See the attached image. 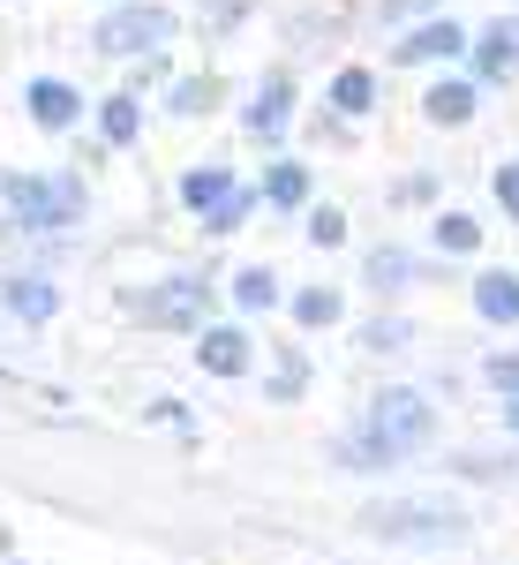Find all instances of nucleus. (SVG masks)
Here are the masks:
<instances>
[{
	"label": "nucleus",
	"instance_id": "nucleus-4",
	"mask_svg": "<svg viewBox=\"0 0 519 565\" xmlns=\"http://www.w3.org/2000/svg\"><path fill=\"white\" fill-rule=\"evenodd\" d=\"M204 302H212L204 279H166V287H143L129 309L143 324H159V332H204Z\"/></svg>",
	"mask_w": 519,
	"mask_h": 565
},
{
	"label": "nucleus",
	"instance_id": "nucleus-1",
	"mask_svg": "<svg viewBox=\"0 0 519 565\" xmlns=\"http://www.w3.org/2000/svg\"><path fill=\"white\" fill-rule=\"evenodd\" d=\"M430 437H436V407L414 385H391V392H377L369 415L346 430L339 460L354 468V476H377V468H399L407 452H422Z\"/></svg>",
	"mask_w": 519,
	"mask_h": 565
},
{
	"label": "nucleus",
	"instance_id": "nucleus-21",
	"mask_svg": "<svg viewBox=\"0 0 519 565\" xmlns=\"http://www.w3.org/2000/svg\"><path fill=\"white\" fill-rule=\"evenodd\" d=\"M218 106V76H181L173 84V114H212Z\"/></svg>",
	"mask_w": 519,
	"mask_h": 565
},
{
	"label": "nucleus",
	"instance_id": "nucleus-15",
	"mask_svg": "<svg viewBox=\"0 0 519 565\" xmlns=\"http://www.w3.org/2000/svg\"><path fill=\"white\" fill-rule=\"evenodd\" d=\"M218 196H234V181H226V167H196V174H181V204L212 212Z\"/></svg>",
	"mask_w": 519,
	"mask_h": 565
},
{
	"label": "nucleus",
	"instance_id": "nucleus-23",
	"mask_svg": "<svg viewBox=\"0 0 519 565\" xmlns=\"http://www.w3.org/2000/svg\"><path fill=\"white\" fill-rule=\"evenodd\" d=\"M263 196L294 212V204H309V174H302V167H271V181H263Z\"/></svg>",
	"mask_w": 519,
	"mask_h": 565
},
{
	"label": "nucleus",
	"instance_id": "nucleus-20",
	"mask_svg": "<svg viewBox=\"0 0 519 565\" xmlns=\"http://www.w3.org/2000/svg\"><path fill=\"white\" fill-rule=\"evenodd\" d=\"M475 242H482V226L467 212H444V218H436V249H444V257H467Z\"/></svg>",
	"mask_w": 519,
	"mask_h": 565
},
{
	"label": "nucleus",
	"instance_id": "nucleus-19",
	"mask_svg": "<svg viewBox=\"0 0 519 565\" xmlns=\"http://www.w3.org/2000/svg\"><path fill=\"white\" fill-rule=\"evenodd\" d=\"M407 340H414L407 317H369V324H361V348H369V354H399Z\"/></svg>",
	"mask_w": 519,
	"mask_h": 565
},
{
	"label": "nucleus",
	"instance_id": "nucleus-3",
	"mask_svg": "<svg viewBox=\"0 0 519 565\" xmlns=\"http://www.w3.org/2000/svg\"><path fill=\"white\" fill-rule=\"evenodd\" d=\"M159 45H173V15H166V8H151V0H136V8H113V15L98 23V53H113V61L159 53Z\"/></svg>",
	"mask_w": 519,
	"mask_h": 565
},
{
	"label": "nucleus",
	"instance_id": "nucleus-14",
	"mask_svg": "<svg viewBox=\"0 0 519 565\" xmlns=\"http://www.w3.org/2000/svg\"><path fill=\"white\" fill-rule=\"evenodd\" d=\"M407 279H414V257H407V249H369V287H377V295H399V287H407Z\"/></svg>",
	"mask_w": 519,
	"mask_h": 565
},
{
	"label": "nucleus",
	"instance_id": "nucleus-22",
	"mask_svg": "<svg viewBox=\"0 0 519 565\" xmlns=\"http://www.w3.org/2000/svg\"><path fill=\"white\" fill-rule=\"evenodd\" d=\"M294 317H302L309 332H324V324H339V295L332 287H309V295H294Z\"/></svg>",
	"mask_w": 519,
	"mask_h": 565
},
{
	"label": "nucleus",
	"instance_id": "nucleus-28",
	"mask_svg": "<svg viewBox=\"0 0 519 565\" xmlns=\"http://www.w3.org/2000/svg\"><path fill=\"white\" fill-rule=\"evenodd\" d=\"M489 385H497V392H519V354H489Z\"/></svg>",
	"mask_w": 519,
	"mask_h": 565
},
{
	"label": "nucleus",
	"instance_id": "nucleus-18",
	"mask_svg": "<svg viewBox=\"0 0 519 565\" xmlns=\"http://www.w3.org/2000/svg\"><path fill=\"white\" fill-rule=\"evenodd\" d=\"M332 106H339V114H369V106H377V76H369V68H346L339 84H332Z\"/></svg>",
	"mask_w": 519,
	"mask_h": 565
},
{
	"label": "nucleus",
	"instance_id": "nucleus-24",
	"mask_svg": "<svg viewBox=\"0 0 519 565\" xmlns=\"http://www.w3.org/2000/svg\"><path fill=\"white\" fill-rule=\"evenodd\" d=\"M249 212H257V196H249V189H234V196H218L212 212H204V226H212V234H234Z\"/></svg>",
	"mask_w": 519,
	"mask_h": 565
},
{
	"label": "nucleus",
	"instance_id": "nucleus-8",
	"mask_svg": "<svg viewBox=\"0 0 519 565\" xmlns=\"http://www.w3.org/2000/svg\"><path fill=\"white\" fill-rule=\"evenodd\" d=\"M23 106H31V121H39V129H68V121L84 114V98H76L68 84H53V76H39V84L23 90Z\"/></svg>",
	"mask_w": 519,
	"mask_h": 565
},
{
	"label": "nucleus",
	"instance_id": "nucleus-25",
	"mask_svg": "<svg viewBox=\"0 0 519 565\" xmlns=\"http://www.w3.org/2000/svg\"><path fill=\"white\" fill-rule=\"evenodd\" d=\"M309 242H316V249H339L346 242V212H332V204H316V212H309V226H302Z\"/></svg>",
	"mask_w": 519,
	"mask_h": 565
},
{
	"label": "nucleus",
	"instance_id": "nucleus-2",
	"mask_svg": "<svg viewBox=\"0 0 519 565\" xmlns=\"http://www.w3.org/2000/svg\"><path fill=\"white\" fill-rule=\"evenodd\" d=\"M467 505L452 498H377L361 505V535L399 543V551H444V543H467Z\"/></svg>",
	"mask_w": 519,
	"mask_h": 565
},
{
	"label": "nucleus",
	"instance_id": "nucleus-11",
	"mask_svg": "<svg viewBox=\"0 0 519 565\" xmlns=\"http://www.w3.org/2000/svg\"><path fill=\"white\" fill-rule=\"evenodd\" d=\"M475 309L489 324H519V271H482L475 279Z\"/></svg>",
	"mask_w": 519,
	"mask_h": 565
},
{
	"label": "nucleus",
	"instance_id": "nucleus-6",
	"mask_svg": "<svg viewBox=\"0 0 519 565\" xmlns=\"http://www.w3.org/2000/svg\"><path fill=\"white\" fill-rule=\"evenodd\" d=\"M475 68L489 76V84H505V76L519 68V15H497V23L475 39Z\"/></svg>",
	"mask_w": 519,
	"mask_h": 565
},
{
	"label": "nucleus",
	"instance_id": "nucleus-17",
	"mask_svg": "<svg viewBox=\"0 0 519 565\" xmlns=\"http://www.w3.org/2000/svg\"><path fill=\"white\" fill-rule=\"evenodd\" d=\"M98 129H106V143H136V129H143V114H136V98H129V90L98 106Z\"/></svg>",
	"mask_w": 519,
	"mask_h": 565
},
{
	"label": "nucleus",
	"instance_id": "nucleus-12",
	"mask_svg": "<svg viewBox=\"0 0 519 565\" xmlns=\"http://www.w3.org/2000/svg\"><path fill=\"white\" fill-rule=\"evenodd\" d=\"M286 106H294V84H286V76H263L257 106H249V129H257V136H279V129H286Z\"/></svg>",
	"mask_w": 519,
	"mask_h": 565
},
{
	"label": "nucleus",
	"instance_id": "nucleus-10",
	"mask_svg": "<svg viewBox=\"0 0 519 565\" xmlns=\"http://www.w3.org/2000/svg\"><path fill=\"white\" fill-rule=\"evenodd\" d=\"M0 309H8V317H23V324H45V317L61 309V295H53V279L31 271V279H8V287H0Z\"/></svg>",
	"mask_w": 519,
	"mask_h": 565
},
{
	"label": "nucleus",
	"instance_id": "nucleus-29",
	"mask_svg": "<svg viewBox=\"0 0 519 565\" xmlns=\"http://www.w3.org/2000/svg\"><path fill=\"white\" fill-rule=\"evenodd\" d=\"M505 423H512V430H519V392H512V399H505Z\"/></svg>",
	"mask_w": 519,
	"mask_h": 565
},
{
	"label": "nucleus",
	"instance_id": "nucleus-16",
	"mask_svg": "<svg viewBox=\"0 0 519 565\" xmlns=\"http://www.w3.org/2000/svg\"><path fill=\"white\" fill-rule=\"evenodd\" d=\"M234 302L249 309V317H263V309L279 302V279H271L263 264H249V271H234Z\"/></svg>",
	"mask_w": 519,
	"mask_h": 565
},
{
	"label": "nucleus",
	"instance_id": "nucleus-7",
	"mask_svg": "<svg viewBox=\"0 0 519 565\" xmlns=\"http://www.w3.org/2000/svg\"><path fill=\"white\" fill-rule=\"evenodd\" d=\"M204 348H196V362L212 370V377H241L249 370V332L241 324H212V332H196Z\"/></svg>",
	"mask_w": 519,
	"mask_h": 565
},
{
	"label": "nucleus",
	"instance_id": "nucleus-5",
	"mask_svg": "<svg viewBox=\"0 0 519 565\" xmlns=\"http://www.w3.org/2000/svg\"><path fill=\"white\" fill-rule=\"evenodd\" d=\"M8 204H15V218L23 226H68V218L84 212V181H23V174H8Z\"/></svg>",
	"mask_w": 519,
	"mask_h": 565
},
{
	"label": "nucleus",
	"instance_id": "nucleus-13",
	"mask_svg": "<svg viewBox=\"0 0 519 565\" xmlns=\"http://www.w3.org/2000/svg\"><path fill=\"white\" fill-rule=\"evenodd\" d=\"M422 114H430L436 129H467V121H475V90L467 84H436L430 98H422Z\"/></svg>",
	"mask_w": 519,
	"mask_h": 565
},
{
	"label": "nucleus",
	"instance_id": "nucleus-26",
	"mask_svg": "<svg viewBox=\"0 0 519 565\" xmlns=\"http://www.w3.org/2000/svg\"><path fill=\"white\" fill-rule=\"evenodd\" d=\"M302 385H309V362H302V354H286L279 377H271V399H302Z\"/></svg>",
	"mask_w": 519,
	"mask_h": 565
},
{
	"label": "nucleus",
	"instance_id": "nucleus-27",
	"mask_svg": "<svg viewBox=\"0 0 519 565\" xmlns=\"http://www.w3.org/2000/svg\"><path fill=\"white\" fill-rule=\"evenodd\" d=\"M489 189H497V204L519 218V159H512V167H497V181H489Z\"/></svg>",
	"mask_w": 519,
	"mask_h": 565
},
{
	"label": "nucleus",
	"instance_id": "nucleus-9",
	"mask_svg": "<svg viewBox=\"0 0 519 565\" xmlns=\"http://www.w3.org/2000/svg\"><path fill=\"white\" fill-rule=\"evenodd\" d=\"M459 23H422V31H407V39L391 45V61H407V68H414V61H452V53H459Z\"/></svg>",
	"mask_w": 519,
	"mask_h": 565
}]
</instances>
